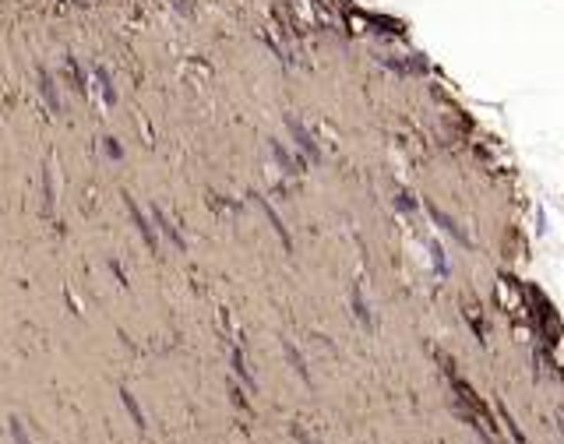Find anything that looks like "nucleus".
Wrapping results in <instances>:
<instances>
[{
    "label": "nucleus",
    "instance_id": "1",
    "mask_svg": "<svg viewBox=\"0 0 564 444\" xmlns=\"http://www.w3.org/2000/svg\"><path fill=\"white\" fill-rule=\"evenodd\" d=\"M11 434H15V444H29V437H25V430H22L18 420H11Z\"/></svg>",
    "mask_w": 564,
    "mask_h": 444
}]
</instances>
